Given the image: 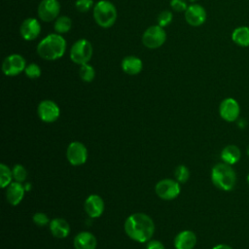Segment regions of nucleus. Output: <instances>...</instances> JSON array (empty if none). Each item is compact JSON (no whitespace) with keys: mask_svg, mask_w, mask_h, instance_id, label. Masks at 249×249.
Instances as JSON below:
<instances>
[{"mask_svg":"<svg viewBox=\"0 0 249 249\" xmlns=\"http://www.w3.org/2000/svg\"><path fill=\"white\" fill-rule=\"evenodd\" d=\"M79 76L80 78L84 81V82H87V83H89L91 82L94 77H95V71H94V68L86 63V64H82L80 65V69H79Z\"/></svg>","mask_w":249,"mask_h":249,"instance_id":"obj_24","label":"nucleus"},{"mask_svg":"<svg viewBox=\"0 0 249 249\" xmlns=\"http://www.w3.org/2000/svg\"><path fill=\"white\" fill-rule=\"evenodd\" d=\"M26 67L25 59L18 53H13L7 56L2 63V71L6 76H17L24 71Z\"/></svg>","mask_w":249,"mask_h":249,"instance_id":"obj_7","label":"nucleus"},{"mask_svg":"<svg viewBox=\"0 0 249 249\" xmlns=\"http://www.w3.org/2000/svg\"><path fill=\"white\" fill-rule=\"evenodd\" d=\"M41 32V25L39 21L34 18H28L24 19L19 27L20 36L26 41L35 40Z\"/></svg>","mask_w":249,"mask_h":249,"instance_id":"obj_14","label":"nucleus"},{"mask_svg":"<svg viewBox=\"0 0 249 249\" xmlns=\"http://www.w3.org/2000/svg\"><path fill=\"white\" fill-rule=\"evenodd\" d=\"M146 249H164V246L158 240H152L147 244Z\"/></svg>","mask_w":249,"mask_h":249,"instance_id":"obj_33","label":"nucleus"},{"mask_svg":"<svg viewBox=\"0 0 249 249\" xmlns=\"http://www.w3.org/2000/svg\"><path fill=\"white\" fill-rule=\"evenodd\" d=\"M247 182H248V184H249V173H248V175H247Z\"/></svg>","mask_w":249,"mask_h":249,"instance_id":"obj_37","label":"nucleus"},{"mask_svg":"<svg viewBox=\"0 0 249 249\" xmlns=\"http://www.w3.org/2000/svg\"><path fill=\"white\" fill-rule=\"evenodd\" d=\"M190 2H196V1H197V0H189Z\"/></svg>","mask_w":249,"mask_h":249,"instance_id":"obj_38","label":"nucleus"},{"mask_svg":"<svg viewBox=\"0 0 249 249\" xmlns=\"http://www.w3.org/2000/svg\"><path fill=\"white\" fill-rule=\"evenodd\" d=\"M37 53L45 60H55L63 56L66 51V41L58 33L44 37L37 45Z\"/></svg>","mask_w":249,"mask_h":249,"instance_id":"obj_2","label":"nucleus"},{"mask_svg":"<svg viewBox=\"0 0 249 249\" xmlns=\"http://www.w3.org/2000/svg\"><path fill=\"white\" fill-rule=\"evenodd\" d=\"M93 6V0H76L75 8L81 13L89 11Z\"/></svg>","mask_w":249,"mask_h":249,"instance_id":"obj_30","label":"nucleus"},{"mask_svg":"<svg viewBox=\"0 0 249 249\" xmlns=\"http://www.w3.org/2000/svg\"><path fill=\"white\" fill-rule=\"evenodd\" d=\"M13 172L4 163L0 164V186L1 188H6L12 183Z\"/></svg>","mask_w":249,"mask_h":249,"instance_id":"obj_25","label":"nucleus"},{"mask_svg":"<svg viewBox=\"0 0 249 249\" xmlns=\"http://www.w3.org/2000/svg\"><path fill=\"white\" fill-rule=\"evenodd\" d=\"M211 180L218 189L230 192L235 188L236 173L231 165L226 162H220L213 166Z\"/></svg>","mask_w":249,"mask_h":249,"instance_id":"obj_3","label":"nucleus"},{"mask_svg":"<svg viewBox=\"0 0 249 249\" xmlns=\"http://www.w3.org/2000/svg\"><path fill=\"white\" fill-rule=\"evenodd\" d=\"M66 157L71 164L81 165L85 163L88 159V150L83 143L74 141L68 145Z\"/></svg>","mask_w":249,"mask_h":249,"instance_id":"obj_11","label":"nucleus"},{"mask_svg":"<svg viewBox=\"0 0 249 249\" xmlns=\"http://www.w3.org/2000/svg\"><path fill=\"white\" fill-rule=\"evenodd\" d=\"M156 193L162 199H174L180 194L179 182L171 179L160 180L156 185Z\"/></svg>","mask_w":249,"mask_h":249,"instance_id":"obj_10","label":"nucleus"},{"mask_svg":"<svg viewBox=\"0 0 249 249\" xmlns=\"http://www.w3.org/2000/svg\"><path fill=\"white\" fill-rule=\"evenodd\" d=\"M24 188H25V191H29V189L31 188L30 183H26V184H25V186H24Z\"/></svg>","mask_w":249,"mask_h":249,"instance_id":"obj_35","label":"nucleus"},{"mask_svg":"<svg viewBox=\"0 0 249 249\" xmlns=\"http://www.w3.org/2000/svg\"><path fill=\"white\" fill-rule=\"evenodd\" d=\"M231 40L240 47H249V27L239 26L231 33Z\"/></svg>","mask_w":249,"mask_h":249,"instance_id":"obj_22","label":"nucleus"},{"mask_svg":"<svg viewBox=\"0 0 249 249\" xmlns=\"http://www.w3.org/2000/svg\"><path fill=\"white\" fill-rule=\"evenodd\" d=\"M170 6L176 12H185L188 8L185 0H170Z\"/></svg>","mask_w":249,"mask_h":249,"instance_id":"obj_32","label":"nucleus"},{"mask_svg":"<svg viewBox=\"0 0 249 249\" xmlns=\"http://www.w3.org/2000/svg\"><path fill=\"white\" fill-rule=\"evenodd\" d=\"M72 25V20L67 16H60L56 18L53 28L58 34H64L67 33Z\"/></svg>","mask_w":249,"mask_h":249,"instance_id":"obj_23","label":"nucleus"},{"mask_svg":"<svg viewBox=\"0 0 249 249\" xmlns=\"http://www.w3.org/2000/svg\"><path fill=\"white\" fill-rule=\"evenodd\" d=\"M240 158H241L240 149L234 144H230L226 146L221 152V159L223 160L224 162L230 165H232L238 162Z\"/></svg>","mask_w":249,"mask_h":249,"instance_id":"obj_21","label":"nucleus"},{"mask_svg":"<svg viewBox=\"0 0 249 249\" xmlns=\"http://www.w3.org/2000/svg\"><path fill=\"white\" fill-rule=\"evenodd\" d=\"M246 151H247V155L249 156V145H248V147H247V150H246Z\"/></svg>","mask_w":249,"mask_h":249,"instance_id":"obj_36","label":"nucleus"},{"mask_svg":"<svg viewBox=\"0 0 249 249\" xmlns=\"http://www.w3.org/2000/svg\"><path fill=\"white\" fill-rule=\"evenodd\" d=\"M97 241L95 236L89 231H82L74 238L75 249H95Z\"/></svg>","mask_w":249,"mask_h":249,"instance_id":"obj_18","label":"nucleus"},{"mask_svg":"<svg viewBox=\"0 0 249 249\" xmlns=\"http://www.w3.org/2000/svg\"><path fill=\"white\" fill-rule=\"evenodd\" d=\"M60 110L53 100H43L38 105V115L45 123H53L59 117Z\"/></svg>","mask_w":249,"mask_h":249,"instance_id":"obj_12","label":"nucleus"},{"mask_svg":"<svg viewBox=\"0 0 249 249\" xmlns=\"http://www.w3.org/2000/svg\"><path fill=\"white\" fill-rule=\"evenodd\" d=\"M240 113L238 102L231 97L225 98L219 106V114L223 120L229 123L237 121Z\"/></svg>","mask_w":249,"mask_h":249,"instance_id":"obj_9","label":"nucleus"},{"mask_svg":"<svg viewBox=\"0 0 249 249\" xmlns=\"http://www.w3.org/2000/svg\"><path fill=\"white\" fill-rule=\"evenodd\" d=\"M92 45L87 39H80L76 41L70 50L71 60L79 65L88 63L92 56Z\"/></svg>","mask_w":249,"mask_h":249,"instance_id":"obj_5","label":"nucleus"},{"mask_svg":"<svg viewBox=\"0 0 249 249\" xmlns=\"http://www.w3.org/2000/svg\"><path fill=\"white\" fill-rule=\"evenodd\" d=\"M24 73L29 79H37L41 76V68L36 63H30L25 67Z\"/></svg>","mask_w":249,"mask_h":249,"instance_id":"obj_28","label":"nucleus"},{"mask_svg":"<svg viewBox=\"0 0 249 249\" xmlns=\"http://www.w3.org/2000/svg\"><path fill=\"white\" fill-rule=\"evenodd\" d=\"M117 16L116 7L107 0H100L93 7V18L100 27L109 28L114 25Z\"/></svg>","mask_w":249,"mask_h":249,"instance_id":"obj_4","label":"nucleus"},{"mask_svg":"<svg viewBox=\"0 0 249 249\" xmlns=\"http://www.w3.org/2000/svg\"><path fill=\"white\" fill-rule=\"evenodd\" d=\"M60 12V4L57 0H42L38 6V16L45 22L53 21Z\"/></svg>","mask_w":249,"mask_h":249,"instance_id":"obj_8","label":"nucleus"},{"mask_svg":"<svg viewBox=\"0 0 249 249\" xmlns=\"http://www.w3.org/2000/svg\"><path fill=\"white\" fill-rule=\"evenodd\" d=\"M185 19L192 26H200L206 20V11L199 4L190 5L185 11Z\"/></svg>","mask_w":249,"mask_h":249,"instance_id":"obj_13","label":"nucleus"},{"mask_svg":"<svg viewBox=\"0 0 249 249\" xmlns=\"http://www.w3.org/2000/svg\"><path fill=\"white\" fill-rule=\"evenodd\" d=\"M166 40V33L163 27L152 25L148 27L142 35V43L148 49H158L161 47Z\"/></svg>","mask_w":249,"mask_h":249,"instance_id":"obj_6","label":"nucleus"},{"mask_svg":"<svg viewBox=\"0 0 249 249\" xmlns=\"http://www.w3.org/2000/svg\"><path fill=\"white\" fill-rule=\"evenodd\" d=\"M24 192H25V188L24 186L21 185V183L17 181L12 182L7 187V192H6L8 202L12 205H18L22 200L24 196Z\"/></svg>","mask_w":249,"mask_h":249,"instance_id":"obj_16","label":"nucleus"},{"mask_svg":"<svg viewBox=\"0 0 249 249\" xmlns=\"http://www.w3.org/2000/svg\"><path fill=\"white\" fill-rule=\"evenodd\" d=\"M212 249H232V248L228 244H218L214 246Z\"/></svg>","mask_w":249,"mask_h":249,"instance_id":"obj_34","label":"nucleus"},{"mask_svg":"<svg viewBox=\"0 0 249 249\" xmlns=\"http://www.w3.org/2000/svg\"><path fill=\"white\" fill-rule=\"evenodd\" d=\"M50 230L53 236L57 238H65L70 231V226L66 220L55 218L50 222Z\"/></svg>","mask_w":249,"mask_h":249,"instance_id":"obj_20","label":"nucleus"},{"mask_svg":"<svg viewBox=\"0 0 249 249\" xmlns=\"http://www.w3.org/2000/svg\"><path fill=\"white\" fill-rule=\"evenodd\" d=\"M175 178L179 183H185L188 181L190 177V171L185 165H179L175 169Z\"/></svg>","mask_w":249,"mask_h":249,"instance_id":"obj_27","label":"nucleus"},{"mask_svg":"<svg viewBox=\"0 0 249 249\" xmlns=\"http://www.w3.org/2000/svg\"><path fill=\"white\" fill-rule=\"evenodd\" d=\"M157 21L159 23L158 25H160L161 27L167 26L172 21V14H171V12H169L167 10L160 12V15L158 16Z\"/></svg>","mask_w":249,"mask_h":249,"instance_id":"obj_29","label":"nucleus"},{"mask_svg":"<svg viewBox=\"0 0 249 249\" xmlns=\"http://www.w3.org/2000/svg\"><path fill=\"white\" fill-rule=\"evenodd\" d=\"M12 172H13V178L15 179V181L19 183H22L23 181H25L27 177V171L24 168V166L21 164H16L13 167Z\"/></svg>","mask_w":249,"mask_h":249,"instance_id":"obj_26","label":"nucleus"},{"mask_svg":"<svg viewBox=\"0 0 249 249\" xmlns=\"http://www.w3.org/2000/svg\"><path fill=\"white\" fill-rule=\"evenodd\" d=\"M196 243V236L192 231H183L179 232L174 239L176 249H193Z\"/></svg>","mask_w":249,"mask_h":249,"instance_id":"obj_17","label":"nucleus"},{"mask_svg":"<svg viewBox=\"0 0 249 249\" xmlns=\"http://www.w3.org/2000/svg\"><path fill=\"white\" fill-rule=\"evenodd\" d=\"M124 231L131 239L138 242H146L154 234L155 224L148 215L134 213L125 220Z\"/></svg>","mask_w":249,"mask_h":249,"instance_id":"obj_1","label":"nucleus"},{"mask_svg":"<svg viewBox=\"0 0 249 249\" xmlns=\"http://www.w3.org/2000/svg\"><path fill=\"white\" fill-rule=\"evenodd\" d=\"M33 222L39 226V227H44L46 226L47 224L50 223V220H49V217L45 214V213H42V212H38V213H35L33 215Z\"/></svg>","mask_w":249,"mask_h":249,"instance_id":"obj_31","label":"nucleus"},{"mask_svg":"<svg viewBox=\"0 0 249 249\" xmlns=\"http://www.w3.org/2000/svg\"><path fill=\"white\" fill-rule=\"evenodd\" d=\"M121 66L124 73L128 75H137L141 72L143 68V63L139 57L134 55H128L122 60Z\"/></svg>","mask_w":249,"mask_h":249,"instance_id":"obj_19","label":"nucleus"},{"mask_svg":"<svg viewBox=\"0 0 249 249\" xmlns=\"http://www.w3.org/2000/svg\"><path fill=\"white\" fill-rule=\"evenodd\" d=\"M85 210L90 218L101 216L104 210V201L98 195H90L85 202Z\"/></svg>","mask_w":249,"mask_h":249,"instance_id":"obj_15","label":"nucleus"}]
</instances>
